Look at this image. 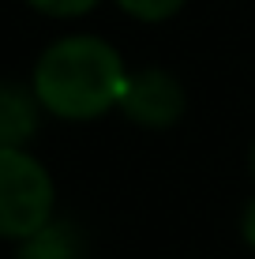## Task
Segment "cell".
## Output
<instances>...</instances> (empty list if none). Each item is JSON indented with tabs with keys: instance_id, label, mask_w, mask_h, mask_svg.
<instances>
[{
	"instance_id": "obj_9",
	"label": "cell",
	"mask_w": 255,
	"mask_h": 259,
	"mask_svg": "<svg viewBox=\"0 0 255 259\" xmlns=\"http://www.w3.org/2000/svg\"><path fill=\"white\" fill-rule=\"evenodd\" d=\"M251 177H255V147H251Z\"/></svg>"
},
{
	"instance_id": "obj_2",
	"label": "cell",
	"mask_w": 255,
	"mask_h": 259,
	"mask_svg": "<svg viewBox=\"0 0 255 259\" xmlns=\"http://www.w3.org/2000/svg\"><path fill=\"white\" fill-rule=\"evenodd\" d=\"M57 188L49 169L23 147L0 150V237L30 240L53 222Z\"/></svg>"
},
{
	"instance_id": "obj_1",
	"label": "cell",
	"mask_w": 255,
	"mask_h": 259,
	"mask_svg": "<svg viewBox=\"0 0 255 259\" xmlns=\"http://www.w3.org/2000/svg\"><path fill=\"white\" fill-rule=\"evenodd\" d=\"M128 68L120 53L98 34L57 38L34 64L30 91L57 120H98L120 105Z\"/></svg>"
},
{
	"instance_id": "obj_3",
	"label": "cell",
	"mask_w": 255,
	"mask_h": 259,
	"mask_svg": "<svg viewBox=\"0 0 255 259\" xmlns=\"http://www.w3.org/2000/svg\"><path fill=\"white\" fill-rule=\"evenodd\" d=\"M120 113L139 128H173L184 117V87L165 68H143L128 75Z\"/></svg>"
},
{
	"instance_id": "obj_4",
	"label": "cell",
	"mask_w": 255,
	"mask_h": 259,
	"mask_svg": "<svg viewBox=\"0 0 255 259\" xmlns=\"http://www.w3.org/2000/svg\"><path fill=\"white\" fill-rule=\"evenodd\" d=\"M41 120V102L34 98L30 87L19 83H0V150L8 147H26L34 139Z\"/></svg>"
},
{
	"instance_id": "obj_8",
	"label": "cell",
	"mask_w": 255,
	"mask_h": 259,
	"mask_svg": "<svg viewBox=\"0 0 255 259\" xmlns=\"http://www.w3.org/2000/svg\"><path fill=\"white\" fill-rule=\"evenodd\" d=\"M240 237H244V244L255 252V199L244 207V214H240Z\"/></svg>"
},
{
	"instance_id": "obj_6",
	"label": "cell",
	"mask_w": 255,
	"mask_h": 259,
	"mask_svg": "<svg viewBox=\"0 0 255 259\" xmlns=\"http://www.w3.org/2000/svg\"><path fill=\"white\" fill-rule=\"evenodd\" d=\"M117 8L139 23H165L184 8V0H117Z\"/></svg>"
},
{
	"instance_id": "obj_5",
	"label": "cell",
	"mask_w": 255,
	"mask_h": 259,
	"mask_svg": "<svg viewBox=\"0 0 255 259\" xmlns=\"http://www.w3.org/2000/svg\"><path fill=\"white\" fill-rule=\"evenodd\" d=\"M75 255H79L75 229L64 222H49L38 237L23 240V259H75Z\"/></svg>"
},
{
	"instance_id": "obj_7",
	"label": "cell",
	"mask_w": 255,
	"mask_h": 259,
	"mask_svg": "<svg viewBox=\"0 0 255 259\" xmlns=\"http://www.w3.org/2000/svg\"><path fill=\"white\" fill-rule=\"evenodd\" d=\"M26 4L41 15H53V19H79V15L94 12L101 0H26Z\"/></svg>"
}]
</instances>
